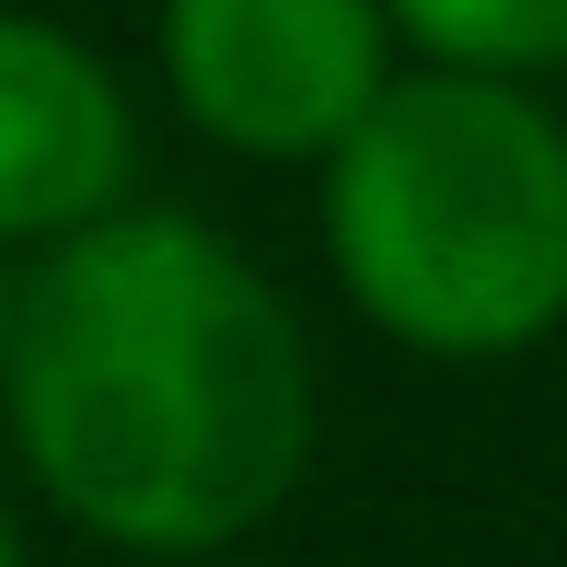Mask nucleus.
I'll return each instance as SVG.
<instances>
[{
    "mask_svg": "<svg viewBox=\"0 0 567 567\" xmlns=\"http://www.w3.org/2000/svg\"><path fill=\"white\" fill-rule=\"evenodd\" d=\"M174 116L231 163H324L394 93L405 35L382 0H163L151 23Z\"/></svg>",
    "mask_w": 567,
    "mask_h": 567,
    "instance_id": "obj_3",
    "label": "nucleus"
},
{
    "mask_svg": "<svg viewBox=\"0 0 567 567\" xmlns=\"http://www.w3.org/2000/svg\"><path fill=\"white\" fill-rule=\"evenodd\" d=\"M0 567H23V522H12V498H0Z\"/></svg>",
    "mask_w": 567,
    "mask_h": 567,
    "instance_id": "obj_6",
    "label": "nucleus"
},
{
    "mask_svg": "<svg viewBox=\"0 0 567 567\" xmlns=\"http://www.w3.org/2000/svg\"><path fill=\"white\" fill-rule=\"evenodd\" d=\"M324 371L290 290L197 209H105L12 267L0 429L70 533L186 567L244 556L313 463Z\"/></svg>",
    "mask_w": 567,
    "mask_h": 567,
    "instance_id": "obj_1",
    "label": "nucleus"
},
{
    "mask_svg": "<svg viewBox=\"0 0 567 567\" xmlns=\"http://www.w3.org/2000/svg\"><path fill=\"white\" fill-rule=\"evenodd\" d=\"M405 59L441 70H509V82H556L567 70V0H382Z\"/></svg>",
    "mask_w": 567,
    "mask_h": 567,
    "instance_id": "obj_5",
    "label": "nucleus"
},
{
    "mask_svg": "<svg viewBox=\"0 0 567 567\" xmlns=\"http://www.w3.org/2000/svg\"><path fill=\"white\" fill-rule=\"evenodd\" d=\"M186 567H244V556H186Z\"/></svg>",
    "mask_w": 567,
    "mask_h": 567,
    "instance_id": "obj_8",
    "label": "nucleus"
},
{
    "mask_svg": "<svg viewBox=\"0 0 567 567\" xmlns=\"http://www.w3.org/2000/svg\"><path fill=\"white\" fill-rule=\"evenodd\" d=\"M140 197V105L70 23L0 0V255H47L59 231Z\"/></svg>",
    "mask_w": 567,
    "mask_h": 567,
    "instance_id": "obj_4",
    "label": "nucleus"
},
{
    "mask_svg": "<svg viewBox=\"0 0 567 567\" xmlns=\"http://www.w3.org/2000/svg\"><path fill=\"white\" fill-rule=\"evenodd\" d=\"M0 337H12V255H0Z\"/></svg>",
    "mask_w": 567,
    "mask_h": 567,
    "instance_id": "obj_7",
    "label": "nucleus"
},
{
    "mask_svg": "<svg viewBox=\"0 0 567 567\" xmlns=\"http://www.w3.org/2000/svg\"><path fill=\"white\" fill-rule=\"evenodd\" d=\"M348 313L417 359H522L567 324V116L545 82L405 59L313 163Z\"/></svg>",
    "mask_w": 567,
    "mask_h": 567,
    "instance_id": "obj_2",
    "label": "nucleus"
}]
</instances>
